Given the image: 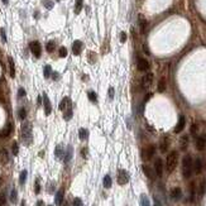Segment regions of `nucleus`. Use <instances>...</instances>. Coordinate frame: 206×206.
Masks as SVG:
<instances>
[{
    "label": "nucleus",
    "mask_w": 206,
    "mask_h": 206,
    "mask_svg": "<svg viewBox=\"0 0 206 206\" xmlns=\"http://www.w3.org/2000/svg\"><path fill=\"white\" fill-rule=\"evenodd\" d=\"M192 169H194L192 158H191L190 154H186L182 159V176L185 178H190L191 175H192Z\"/></svg>",
    "instance_id": "1"
},
{
    "label": "nucleus",
    "mask_w": 206,
    "mask_h": 206,
    "mask_svg": "<svg viewBox=\"0 0 206 206\" xmlns=\"http://www.w3.org/2000/svg\"><path fill=\"white\" fill-rule=\"evenodd\" d=\"M22 139L25 146H31L33 142V134H32V125L29 122H25L22 125Z\"/></svg>",
    "instance_id": "2"
},
{
    "label": "nucleus",
    "mask_w": 206,
    "mask_h": 206,
    "mask_svg": "<svg viewBox=\"0 0 206 206\" xmlns=\"http://www.w3.org/2000/svg\"><path fill=\"white\" fill-rule=\"evenodd\" d=\"M177 163H178V153L176 151H172L167 155V161H166V167L169 173L175 171V168L177 167Z\"/></svg>",
    "instance_id": "3"
},
{
    "label": "nucleus",
    "mask_w": 206,
    "mask_h": 206,
    "mask_svg": "<svg viewBox=\"0 0 206 206\" xmlns=\"http://www.w3.org/2000/svg\"><path fill=\"white\" fill-rule=\"evenodd\" d=\"M154 153H155V147L154 146H149V147L143 149V152H142V158H143L144 161H148V159H151L153 157Z\"/></svg>",
    "instance_id": "4"
},
{
    "label": "nucleus",
    "mask_w": 206,
    "mask_h": 206,
    "mask_svg": "<svg viewBox=\"0 0 206 206\" xmlns=\"http://www.w3.org/2000/svg\"><path fill=\"white\" fill-rule=\"evenodd\" d=\"M129 182V173H128L125 169H119L118 172V183L119 185H126Z\"/></svg>",
    "instance_id": "5"
},
{
    "label": "nucleus",
    "mask_w": 206,
    "mask_h": 206,
    "mask_svg": "<svg viewBox=\"0 0 206 206\" xmlns=\"http://www.w3.org/2000/svg\"><path fill=\"white\" fill-rule=\"evenodd\" d=\"M29 47H31V51H32V53L35 56V57H41V53H42V47H41V43L39 42H37V41H33V42H31V44H29Z\"/></svg>",
    "instance_id": "6"
},
{
    "label": "nucleus",
    "mask_w": 206,
    "mask_h": 206,
    "mask_svg": "<svg viewBox=\"0 0 206 206\" xmlns=\"http://www.w3.org/2000/svg\"><path fill=\"white\" fill-rule=\"evenodd\" d=\"M137 67H138L139 71H148L149 70V63H148L147 60L139 57L137 60Z\"/></svg>",
    "instance_id": "7"
},
{
    "label": "nucleus",
    "mask_w": 206,
    "mask_h": 206,
    "mask_svg": "<svg viewBox=\"0 0 206 206\" xmlns=\"http://www.w3.org/2000/svg\"><path fill=\"white\" fill-rule=\"evenodd\" d=\"M43 106H44V113H46V115H49L51 114V111H52V105H51V101H49V99H48V96L44 94L43 95Z\"/></svg>",
    "instance_id": "8"
},
{
    "label": "nucleus",
    "mask_w": 206,
    "mask_h": 206,
    "mask_svg": "<svg viewBox=\"0 0 206 206\" xmlns=\"http://www.w3.org/2000/svg\"><path fill=\"white\" fill-rule=\"evenodd\" d=\"M185 125H186V119H185L183 115H181V116L178 118V123H177V125H176V128H175V133H181V132L183 130Z\"/></svg>",
    "instance_id": "9"
},
{
    "label": "nucleus",
    "mask_w": 206,
    "mask_h": 206,
    "mask_svg": "<svg viewBox=\"0 0 206 206\" xmlns=\"http://www.w3.org/2000/svg\"><path fill=\"white\" fill-rule=\"evenodd\" d=\"M154 171H155V175L157 176H162V173H163V163H162V159L161 158H158V159H155V162H154Z\"/></svg>",
    "instance_id": "10"
},
{
    "label": "nucleus",
    "mask_w": 206,
    "mask_h": 206,
    "mask_svg": "<svg viewBox=\"0 0 206 206\" xmlns=\"http://www.w3.org/2000/svg\"><path fill=\"white\" fill-rule=\"evenodd\" d=\"M82 47H83V44H82L81 41H75L74 44H72V52H74V54H76V56L80 54L82 52Z\"/></svg>",
    "instance_id": "11"
},
{
    "label": "nucleus",
    "mask_w": 206,
    "mask_h": 206,
    "mask_svg": "<svg viewBox=\"0 0 206 206\" xmlns=\"http://www.w3.org/2000/svg\"><path fill=\"white\" fill-rule=\"evenodd\" d=\"M152 82H153V74L149 72V74H147V75L143 77V82H142V83H143V87H144V89H148V87L152 85Z\"/></svg>",
    "instance_id": "12"
},
{
    "label": "nucleus",
    "mask_w": 206,
    "mask_h": 206,
    "mask_svg": "<svg viewBox=\"0 0 206 206\" xmlns=\"http://www.w3.org/2000/svg\"><path fill=\"white\" fill-rule=\"evenodd\" d=\"M181 196H182V191H181L180 187H175V188L171 190V198H172V200L178 201L181 198Z\"/></svg>",
    "instance_id": "13"
},
{
    "label": "nucleus",
    "mask_w": 206,
    "mask_h": 206,
    "mask_svg": "<svg viewBox=\"0 0 206 206\" xmlns=\"http://www.w3.org/2000/svg\"><path fill=\"white\" fill-rule=\"evenodd\" d=\"M11 132H13V124L9 123L2 132H0V138H6V137H9L10 134H11Z\"/></svg>",
    "instance_id": "14"
},
{
    "label": "nucleus",
    "mask_w": 206,
    "mask_h": 206,
    "mask_svg": "<svg viewBox=\"0 0 206 206\" xmlns=\"http://www.w3.org/2000/svg\"><path fill=\"white\" fill-rule=\"evenodd\" d=\"M63 196H65V190L63 188L58 190L57 194H56V196H54V202L57 205H61L63 202Z\"/></svg>",
    "instance_id": "15"
},
{
    "label": "nucleus",
    "mask_w": 206,
    "mask_h": 206,
    "mask_svg": "<svg viewBox=\"0 0 206 206\" xmlns=\"http://www.w3.org/2000/svg\"><path fill=\"white\" fill-rule=\"evenodd\" d=\"M205 146H206V138L204 136L198 137L196 139V148L198 149V151H202V149L205 148Z\"/></svg>",
    "instance_id": "16"
},
{
    "label": "nucleus",
    "mask_w": 206,
    "mask_h": 206,
    "mask_svg": "<svg viewBox=\"0 0 206 206\" xmlns=\"http://www.w3.org/2000/svg\"><path fill=\"white\" fill-rule=\"evenodd\" d=\"M168 146H169V139H168L167 137L162 138V140H161V146H159L161 152H162V153H166L167 149H168Z\"/></svg>",
    "instance_id": "17"
},
{
    "label": "nucleus",
    "mask_w": 206,
    "mask_h": 206,
    "mask_svg": "<svg viewBox=\"0 0 206 206\" xmlns=\"http://www.w3.org/2000/svg\"><path fill=\"white\" fill-rule=\"evenodd\" d=\"M72 154H74V149H72V147H71V146H68L67 149H66V152H65V155H63V161H65V162H70L71 158H72Z\"/></svg>",
    "instance_id": "18"
},
{
    "label": "nucleus",
    "mask_w": 206,
    "mask_h": 206,
    "mask_svg": "<svg viewBox=\"0 0 206 206\" xmlns=\"http://www.w3.org/2000/svg\"><path fill=\"white\" fill-rule=\"evenodd\" d=\"M54 155H56V157H57L58 159H63V155H65V152H63V148H62V146H61V144L56 147V149H54Z\"/></svg>",
    "instance_id": "19"
},
{
    "label": "nucleus",
    "mask_w": 206,
    "mask_h": 206,
    "mask_svg": "<svg viewBox=\"0 0 206 206\" xmlns=\"http://www.w3.org/2000/svg\"><path fill=\"white\" fill-rule=\"evenodd\" d=\"M142 168H143V172H144V175L148 177V178L149 180H154V175H153V172H152V169L151 168H149L148 166H143V167H142Z\"/></svg>",
    "instance_id": "20"
},
{
    "label": "nucleus",
    "mask_w": 206,
    "mask_h": 206,
    "mask_svg": "<svg viewBox=\"0 0 206 206\" xmlns=\"http://www.w3.org/2000/svg\"><path fill=\"white\" fill-rule=\"evenodd\" d=\"M194 169H195V173H201V169H202V163H201V159L200 158H196L195 161V166H194Z\"/></svg>",
    "instance_id": "21"
},
{
    "label": "nucleus",
    "mask_w": 206,
    "mask_h": 206,
    "mask_svg": "<svg viewBox=\"0 0 206 206\" xmlns=\"http://www.w3.org/2000/svg\"><path fill=\"white\" fill-rule=\"evenodd\" d=\"M0 157H2V162L4 163V165L9 162V155H8L6 149H2V151H0Z\"/></svg>",
    "instance_id": "22"
},
{
    "label": "nucleus",
    "mask_w": 206,
    "mask_h": 206,
    "mask_svg": "<svg viewBox=\"0 0 206 206\" xmlns=\"http://www.w3.org/2000/svg\"><path fill=\"white\" fill-rule=\"evenodd\" d=\"M71 104V100L68 97H65L63 100L60 103V110H62V111H65L66 110V108H67V105H70Z\"/></svg>",
    "instance_id": "23"
},
{
    "label": "nucleus",
    "mask_w": 206,
    "mask_h": 206,
    "mask_svg": "<svg viewBox=\"0 0 206 206\" xmlns=\"http://www.w3.org/2000/svg\"><path fill=\"white\" fill-rule=\"evenodd\" d=\"M140 205L142 206H151V202H149V198L146 194L140 195Z\"/></svg>",
    "instance_id": "24"
},
{
    "label": "nucleus",
    "mask_w": 206,
    "mask_h": 206,
    "mask_svg": "<svg viewBox=\"0 0 206 206\" xmlns=\"http://www.w3.org/2000/svg\"><path fill=\"white\" fill-rule=\"evenodd\" d=\"M139 27H140V32L142 33H146V29H147V20L144 18H139Z\"/></svg>",
    "instance_id": "25"
},
{
    "label": "nucleus",
    "mask_w": 206,
    "mask_h": 206,
    "mask_svg": "<svg viewBox=\"0 0 206 206\" xmlns=\"http://www.w3.org/2000/svg\"><path fill=\"white\" fill-rule=\"evenodd\" d=\"M79 137H80V139L81 140H85V139H87V137H89V132L85 129V128H81V129L79 130Z\"/></svg>",
    "instance_id": "26"
},
{
    "label": "nucleus",
    "mask_w": 206,
    "mask_h": 206,
    "mask_svg": "<svg viewBox=\"0 0 206 206\" xmlns=\"http://www.w3.org/2000/svg\"><path fill=\"white\" fill-rule=\"evenodd\" d=\"M8 61H9V67H10V76L14 79V77H15V67H14V61H13L11 57H9Z\"/></svg>",
    "instance_id": "27"
},
{
    "label": "nucleus",
    "mask_w": 206,
    "mask_h": 206,
    "mask_svg": "<svg viewBox=\"0 0 206 206\" xmlns=\"http://www.w3.org/2000/svg\"><path fill=\"white\" fill-rule=\"evenodd\" d=\"M103 185H104L105 188H110V187H111V177H110L109 175H106V176L104 177V182H103Z\"/></svg>",
    "instance_id": "28"
},
{
    "label": "nucleus",
    "mask_w": 206,
    "mask_h": 206,
    "mask_svg": "<svg viewBox=\"0 0 206 206\" xmlns=\"http://www.w3.org/2000/svg\"><path fill=\"white\" fill-rule=\"evenodd\" d=\"M27 176H28V172L25 171V169H23V171L20 172V176H19V183H20V185H24V183H25Z\"/></svg>",
    "instance_id": "29"
},
{
    "label": "nucleus",
    "mask_w": 206,
    "mask_h": 206,
    "mask_svg": "<svg viewBox=\"0 0 206 206\" xmlns=\"http://www.w3.org/2000/svg\"><path fill=\"white\" fill-rule=\"evenodd\" d=\"M82 5H83V0H76V4H75V13L79 14L82 9Z\"/></svg>",
    "instance_id": "30"
},
{
    "label": "nucleus",
    "mask_w": 206,
    "mask_h": 206,
    "mask_svg": "<svg viewBox=\"0 0 206 206\" xmlns=\"http://www.w3.org/2000/svg\"><path fill=\"white\" fill-rule=\"evenodd\" d=\"M43 75H44L46 79L51 77V75H52V68H51V66H49V65H46V66H44V68H43Z\"/></svg>",
    "instance_id": "31"
},
{
    "label": "nucleus",
    "mask_w": 206,
    "mask_h": 206,
    "mask_svg": "<svg viewBox=\"0 0 206 206\" xmlns=\"http://www.w3.org/2000/svg\"><path fill=\"white\" fill-rule=\"evenodd\" d=\"M72 118V109H71V106H68V109L65 110V114H63V119L65 120H70Z\"/></svg>",
    "instance_id": "32"
},
{
    "label": "nucleus",
    "mask_w": 206,
    "mask_h": 206,
    "mask_svg": "<svg viewBox=\"0 0 206 206\" xmlns=\"http://www.w3.org/2000/svg\"><path fill=\"white\" fill-rule=\"evenodd\" d=\"M87 96H89V100L91 101V103H96L97 101V96H96V94L94 91H89L87 92Z\"/></svg>",
    "instance_id": "33"
},
{
    "label": "nucleus",
    "mask_w": 206,
    "mask_h": 206,
    "mask_svg": "<svg viewBox=\"0 0 206 206\" xmlns=\"http://www.w3.org/2000/svg\"><path fill=\"white\" fill-rule=\"evenodd\" d=\"M17 198H18L17 190H15V188H13V190H11V192H10V201H11L13 204H15V202H17Z\"/></svg>",
    "instance_id": "34"
},
{
    "label": "nucleus",
    "mask_w": 206,
    "mask_h": 206,
    "mask_svg": "<svg viewBox=\"0 0 206 206\" xmlns=\"http://www.w3.org/2000/svg\"><path fill=\"white\" fill-rule=\"evenodd\" d=\"M54 47H56L54 42H53V41H49L48 43H47V46H46L47 52H53V51H54Z\"/></svg>",
    "instance_id": "35"
},
{
    "label": "nucleus",
    "mask_w": 206,
    "mask_h": 206,
    "mask_svg": "<svg viewBox=\"0 0 206 206\" xmlns=\"http://www.w3.org/2000/svg\"><path fill=\"white\" fill-rule=\"evenodd\" d=\"M187 144H188V138H187V136H183L182 139H181V147H182V149H186Z\"/></svg>",
    "instance_id": "36"
},
{
    "label": "nucleus",
    "mask_w": 206,
    "mask_h": 206,
    "mask_svg": "<svg viewBox=\"0 0 206 206\" xmlns=\"http://www.w3.org/2000/svg\"><path fill=\"white\" fill-rule=\"evenodd\" d=\"M18 116H19L20 120H24V119H25V116H27V111H25L24 108L19 109V111H18Z\"/></svg>",
    "instance_id": "37"
},
{
    "label": "nucleus",
    "mask_w": 206,
    "mask_h": 206,
    "mask_svg": "<svg viewBox=\"0 0 206 206\" xmlns=\"http://www.w3.org/2000/svg\"><path fill=\"white\" fill-rule=\"evenodd\" d=\"M58 54H60L61 58H65L66 56H67V49H66V47H61L60 51H58Z\"/></svg>",
    "instance_id": "38"
},
{
    "label": "nucleus",
    "mask_w": 206,
    "mask_h": 206,
    "mask_svg": "<svg viewBox=\"0 0 206 206\" xmlns=\"http://www.w3.org/2000/svg\"><path fill=\"white\" fill-rule=\"evenodd\" d=\"M166 90V81L165 80H161L159 83H158V91L159 92H163Z\"/></svg>",
    "instance_id": "39"
},
{
    "label": "nucleus",
    "mask_w": 206,
    "mask_h": 206,
    "mask_svg": "<svg viewBox=\"0 0 206 206\" xmlns=\"http://www.w3.org/2000/svg\"><path fill=\"white\" fill-rule=\"evenodd\" d=\"M11 151H13V154H14V155H17V154L19 153V147H18V143H17V142H14V143H13V146H11Z\"/></svg>",
    "instance_id": "40"
},
{
    "label": "nucleus",
    "mask_w": 206,
    "mask_h": 206,
    "mask_svg": "<svg viewBox=\"0 0 206 206\" xmlns=\"http://www.w3.org/2000/svg\"><path fill=\"white\" fill-rule=\"evenodd\" d=\"M74 206H82V200L80 197H76L74 201Z\"/></svg>",
    "instance_id": "41"
},
{
    "label": "nucleus",
    "mask_w": 206,
    "mask_h": 206,
    "mask_svg": "<svg viewBox=\"0 0 206 206\" xmlns=\"http://www.w3.org/2000/svg\"><path fill=\"white\" fill-rule=\"evenodd\" d=\"M5 202H6L5 195H4V194H0V206H3V205H6Z\"/></svg>",
    "instance_id": "42"
},
{
    "label": "nucleus",
    "mask_w": 206,
    "mask_h": 206,
    "mask_svg": "<svg viewBox=\"0 0 206 206\" xmlns=\"http://www.w3.org/2000/svg\"><path fill=\"white\" fill-rule=\"evenodd\" d=\"M34 191H35V194H39V192H41V185H39V181H38V180L35 181V187H34Z\"/></svg>",
    "instance_id": "43"
},
{
    "label": "nucleus",
    "mask_w": 206,
    "mask_h": 206,
    "mask_svg": "<svg viewBox=\"0 0 206 206\" xmlns=\"http://www.w3.org/2000/svg\"><path fill=\"white\" fill-rule=\"evenodd\" d=\"M125 41H126V34H125V32H122L120 33V42L125 43Z\"/></svg>",
    "instance_id": "44"
},
{
    "label": "nucleus",
    "mask_w": 206,
    "mask_h": 206,
    "mask_svg": "<svg viewBox=\"0 0 206 206\" xmlns=\"http://www.w3.org/2000/svg\"><path fill=\"white\" fill-rule=\"evenodd\" d=\"M44 5H46V8H48V9H52L53 3H52V2H49V0H44Z\"/></svg>",
    "instance_id": "45"
},
{
    "label": "nucleus",
    "mask_w": 206,
    "mask_h": 206,
    "mask_svg": "<svg viewBox=\"0 0 206 206\" xmlns=\"http://www.w3.org/2000/svg\"><path fill=\"white\" fill-rule=\"evenodd\" d=\"M18 96H19V97H23V96H25V90L20 87V89L18 90Z\"/></svg>",
    "instance_id": "46"
},
{
    "label": "nucleus",
    "mask_w": 206,
    "mask_h": 206,
    "mask_svg": "<svg viewBox=\"0 0 206 206\" xmlns=\"http://www.w3.org/2000/svg\"><path fill=\"white\" fill-rule=\"evenodd\" d=\"M205 186H206V183H205V181H202L201 187H200V195H201V196H202V195H204V192H205Z\"/></svg>",
    "instance_id": "47"
},
{
    "label": "nucleus",
    "mask_w": 206,
    "mask_h": 206,
    "mask_svg": "<svg viewBox=\"0 0 206 206\" xmlns=\"http://www.w3.org/2000/svg\"><path fill=\"white\" fill-rule=\"evenodd\" d=\"M109 97H110V99L114 97V87H110V89H109Z\"/></svg>",
    "instance_id": "48"
},
{
    "label": "nucleus",
    "mask_w": 206,
    "mask_h": 206,
    "mask_svg": "<svg viewBox=\"0 0 206 206\" xmlns=\"http://www.w3.org/2000/svg\"><path fill=\"white\" fill-rule=\"evenodd\" d=\"M154 206H163V205H162V202L158 200L157 197H154Z\"/></svg>",
    "instance_id": "49"
},
{
    "label": "nucleus",
    "mask_w": 206,
    "mask_h": 206,
    "mask_svg": "<svg viewBox=\"0 0 206 206\" xmlns=\"http://www.w3.org/2000/svg\"><path fill=\"white\" fill-rule=\"evenodd\" d=\"M0 33H2V39H3V42H6V37H5V31H4V29H2V31H0Z\"/></svg>",
    "instance_id": "50"
},
{
    "label": "nucleus",
    "mask_w": 206,
    "mask_h": 206,
    "mask_svg": "<svg viewBox=\"0 0 206 206\" xmlns=\"http://www.w3.org/2000/svg\"><path fill=\"white\" fill-rule=\"evenodd\" d=\"M52 76H53V80H58L60 79V74H57V72L52 74Z\"/></svg>",
    "instance_id": "51"
},
{
    "label": "nucleus",
    "mask_w": 206,
    "mask_h": 206,
    "mask_svg": "<svg viewBox=\"0 0 206 206\" xmlns=\"http://www.w3.org/2000/svg\"><path fill=\"white\" fill-rule=\"evenodd\" d=\"M196 129H197V126H196V125H192V126H191V133L195 134V133H196Z\"/></svg>",
    "instance_id": "52"
},
{
    "label": "nucleus",
    "mask_w": 206,
    "mask_h": 206,
    "mask_svg": "<svg viewBox=\"0 0 206 206\" xmlns=\"http://www.w3.org/2000/svg\"><path fill=\"white\" fill-rule=\"evenodd\" d=\"M82 155H83V157H86V148L82 149Z\"/></svg>",
    "instance_id": "53"
},
{
    "label": "nucleus",
    "mask_w": 206,
    "mask_h": 206,
    "mask_svg": "<svg viewBox=\"0 0 206 206\" xmlns=\"http://www.w3.org/2000/svg\"><path fill=\"white\" fill-rule=\"evenodd\" d=\"M35 206H43V201H38Z\"/></svg>",
    "instance_id": "54"
},
{
    "label": "nucleus",
    "mask_w": 206,
    "mask_h": 206,
    "mask_svg": "<svg viewBox=\"0 0 206 206\" xmlns=\"http://www.w3.org/2000/svg\"><path fill=\"white\" fill-rule=\"evenodd\" d=\"M2 2H3V4H5V5H6V4L9 3V0H2Z\"/></svg>",
    "instance_id": "55"
},
{
    "label": "nucleus",
    "mask_w": 206,
    "mask_h": 206,
    "mask_svg": "<svg viewBox=\"0 0 206 206\" xmlns=\"http://www.w3.org/2000/svg\"><path fill=\"white\" fill-rule=\"evenodd\" d=\"M144 51H146V53H147V54H149V51H148V48H147L146 46H144Z\"/></svg>",
    "instance_id": "56"
},
{
    "label": "nucleus",
    "mask_w": 206,
    "mask_h": 206,
    "mask_svg": "<svg viewBox=\"0 0 206 206\" xmlns=\"http://www.w3.org/2000/svg\"><path fill=\"white\" fill-rule=\"evenodd\" d=\"M3 206H6V205H3Z\"/></svg>",
    "instance_id": "57"
},
{
    "label": "nucleus",
    "mask_w": 206,
    "mask_h": 206,
    "mask_svg": "<svg viewBox=\"0 0 206 206\" xmlns=\"http://www.w3.org/2000/svg\"><path fill=\"white\" fill-rule=\"evenodd\" d=\"M49 206H52V205H49Z\"/></svg>",
    "instance_id": "58"
}]
</instances>
